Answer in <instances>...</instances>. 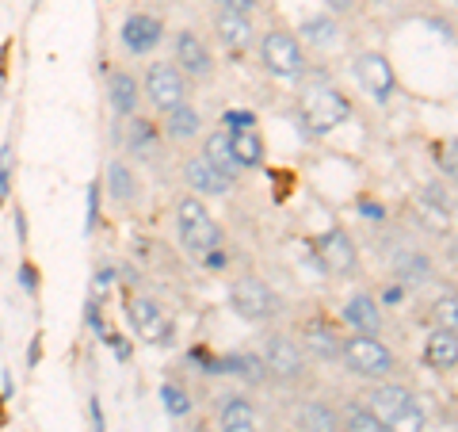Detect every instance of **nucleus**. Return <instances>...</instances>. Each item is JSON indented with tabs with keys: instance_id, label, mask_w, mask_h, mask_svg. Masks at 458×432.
I'll return each instance as SVG.
<instances>
[{
	"instance_id": "0eeeda50",
	"label": "nucleus",
	"mask_w": 458,
	"mask_h": 432,
	"mask_svg": "<svg viewBox=\"0 0 458 432\" xmlns=\"http://www.w3.org/2000/svg\"><path fill=\"white\" fill-rule=\"evenodd\" d=\"M131 322H134L141 341H149V344H168L172 341V325H168L165 310L157 307L153 298H134L131 302Z\"/></svg>"
},
{
	"instance_id": "e433bc0d",
	"label": "nucleus",
	"mask_w": 458,
	"mask_h": 432,
	"mask_svg": "<svg viewBox=\"0 0 458 432\" xmlns=\"http://www.w3.org/2000/svg\"><path fill=\"white\" fill-rule=\"evenodd\" d=\"M363 211H367V219H382V211L375 203H363Z\"/></svg>"
},
{
	"instance_id": "f03ea898",
	"label": "nucleus",
	"mask_w": 458,
	"mask_h": 432,
	"mask_svg": "<svg viewBox=\"0 0 458 432\" xmlns=\"http://www.w3.org/2000/svg\"><path fill=\"white\" fill-rule=\"evenodd\" d=\"M348 99H344L340 92H333V89H313V92H306V99H302V119L310 123V131H333V126H340L344 119H348Z\"/></svg>"
},
{
	"instance_id": "9d476101",
	"label": "nucleus",
	"mask_w": 458,
	"mask_h": 432,
	"mask_svg": "<svg viewBox=\"0 0 458 432\" xmlns=\"http://www.w3.org/2000/svg\"><path fill=\"white\" fill-rule=\"evenodd\" d=\"M264 367H271L279 379H294L302 376V352H298V344L291 337H271L264 352Z\"/></svg>"
},
{
	"instance_id": "9b49d317",
	"label": "nucleus",
	"mask_w": 458,
	"mask_h": 432,
	"mask_svg": "<svg viewBox=\"0 0 458 432\" xmlns=\"http://www.w3.org/2000/svg\"><path fill=\"white\" fill-rule=\"evenodd\" d=\"M183 177H188L191 188H199L203 195H222V192H229V184H233L225 172L214 168L207 157H191V161L183 165Z\"/></svg>"
},
{
	"instance_id": "f3484780",
	"label": "nucleus",
	"mask_w": 458,
	"mask_h": 432,
	"mask_svg": "<svg viewBox=\"0 0 458 432\" xmlns=\"http://www.w3.org/2000/svg\"><path fill=\"white\" fill-rule=\"evenodd\" d=\"M344 318H348L355 329H363V333H378V325H382L375 298H367V295H355L348 307H344Z\"/></svg>"
},
{
	"instance_id": "1a4fd4ad",
	"label": "nucleus",
	"mask_w": 458,
	"mask_h": 432,
	"mask_svg": "<svg viewBox=\"0 0 458 432\" xmlns=\"http://www.w3.org/2000/svg\"><path fill=\"white\" fill-rule=\"evenodd\" d=\"M318 261H321L325 272H333V276H344V272H352V264H355V245L348 241V234L333 229L328 238L318 241Z\"/></svg>"
},
{
	"instance_id": "6ab92c4d",
	"label": "nucleus",
	"mask_w": 458,
	"mask_h": 432,
	"mask_svg": "<svg viewBox=\"0 0 458 432\" xmlns=\"http://www.w3.org/2000/svg\"><path fill=\"white\" fill-rule=\"evenodd\" d=\"M222 432H260V425H256V413L249 402H225L222 410Z\"/></svg>"
},
{
	"instance_id": "a878e982",
	"label": "nucleus",
	"mask_w": 458,
	"mask_h": 432,
	"mask_svg": "<svg viewBox=\"0 0 458 432\" xmlns=\"http://www.w3.org/2000/svg\"><path fill=\"white\" fill-rule=\"evenodd\" d=\"M348 432H386L382 421L370 410H348V421H344Z\"/></svg>"
},
{
	"instance_id": "423d86ee",
	"label": "nucleus",
	"mask_w": 458,
	"mask_h": 432,
	"mask_svg": "<svg viewBox=\"0 0 458 432\" xmlns=\"http://www.w3.org/2000/svg\"><path fill=\"white\" fill-rule=\"evenodd\" d=\"M264 62L271 73H279V77H298L302 73V65H306V57H302V47L291 39V35H283V31H271L264 39Z\"/></svg>"
},
{
	"instance_id": "a211bd4d",
	"label": "nucleus",
	"mask_w": 458,
	"mask_h": 432,
	"mask_svg": "<svg viewBox=\"0 0 458 432\" xmlns=\"http://www.w3.org/2000/svg\"><path fill=\"white\" fill-rule=\"evenodd\" d=\"M207 161L218 168V172H225L229 180H233V172L241 168V161L233 157V146H229V134H210L207 138Z\"/></svg>"
},
{
	"instance_id": "b1692460",
	"label": "nucleus",
	"mask_w": 458,
	"mask_h": 432,
	"mask_svg": "<svg viewBox=\"0 0 458 432\" xmlns=\"http://www.w3.org/2000/svg\"><path fill=\"white\" fill-rule=\"evenodd\" d=\"M302 428L306 432H336V417L328 406H321V402H313V406L302 410Z\"/></svg>"
},
{
	"instance_id": "393cba45",
	"label": "nucleus",
	"mask_w": 458,
	"mask_h": 432,
	"mask_svg": "<svg viewBox=\"0 0 458 432\" xmlns=\"http://www.w3.org/2000/svg\"><path fill=\"white\" fill-rule=\"evenodd\" d=\"M107 180H111V195L123 199V203H131L134 199V180H131V172H126V165H111Z\"/></svg>"
},
{
	"instance_id": "2f4dec72",
	"label": "nucleus",
	"mask_w": 458,
	"mask_h": 432,
	"mask_svg": "<svg viewBox=\"0 0 458 432\" xmlns=\"http://www.w3.org/2000/svg\"><path fill=\"white\" fill-rule=\"evenodd\" d=\"M439 165H443V172H447L451 180H458V146L439 150Z\"/></svg>"
},
{
	"instance_id": "c9c22d12",
	"label": "nucleus",
	"mask_w": 458,
	"mask_h": 432,
	"mask_svg": "<svg viewBox=\"0 0 458 432\" xmlns=\"http://www.w3.org/2000/svg\"><path fill=\"white\" fill-rule=\"evenodd\" d=\"M107 287H111V272H99V276H96V291H107Z\"/></svg>"
},
{
	"instance_id": "cd10ccee",
	"label": "nucleus",
	"mask_w": 458,
	"mask_h": 432,
	"mask_svg": "<svg viewBox=\"0 0 458 432\" xmlns=\"http://www.w3.org/2000/svg\"><path fill=\"white\" fill-rule=\"evenodd\" d=\"M420 428H424L420 410H417V406H409L405 413H397V417H394L390 428H386V432H420Z\"/></svg>"
},
{
	"instance_id": "ddd939ff",
	"label": "nucleus",
	"mask_w": 458,
	"mask_h": 432,
	"mask_svg": "<svg viewBox=\"0 0 458 432\" xmlns=\"http://www.w3.org/2000/svg\"><path fill=\"white\" fill-rule=\"evenodd\" d=\"M123 42L134 54H149L157 42H161V23H157L153 16H131L123 23Z\"/></svg>"
},
{
	"instance_id": "dca6fc26",
	"label": "nucleus",
	"mask_w": 458,
	"mask_h": 432,
	"mask_svg": "<svg viewBox=\"0 0 458 432\" xmlns=\"http://www.w3.org/2000/svg\"><path fill=\"white\" fill-rule=\"evenodd\" d=\"M424 356H428V364L439 367V371H443V367H454V364H458V337L447 333V329H439V333L428 337Z\"/></svg>"
},
{
	"instance_id": "20e7f679",
	"label": "nucleus",
	"mask_w": 458,
	"mask_h": 432,
	"mask_svg": "<svg viewBox=\"0 0 458 432\" xmlns=\"http://www.w3.org/2000/svg\"><path fill=\"white\" fill-rule=\"evenodd\" d=\"M344 359H348L352 371L370 376V379H378V376H386V371H394L390 349H382L375 337H352L348 344H344Z\"/></svg>"
},
{
	"instance_id": "6e6552de",
	"label": "nucleus",
	"mask_w": 458,
	"mask_h": 432,
	"mask_svg": "<svg viewBox=\"0 0 458 432\" xmlns=\"http://www.w3.org/2000/svg\"><path fill=\"white\" fill-rule=\"evenodd\" d=\"M355 77L363 81V89L375 99H386L394 92V69L382 54H363L360 62H355Z\"/></svg>"
},
{
	"instance_id": "2eb2a0df",
	"label": "nucleus",
	"mask_w": 458,
	"mask_h": 432,
	"mask_svg": "<svg viewBox=\"0 0 458 432\" xmlns=\"http://www.w3.org/2000/svg\"><path fill=\"white\" fill-rule=\"evenodd\" d=\"M218 35H222V42L229 50H245L252 42V27H249V20L241 16V12H222L218 16Z\"/></svg>"
},
{
	"instance_id": "c756f323",
	"label": "nucleus",
	"mask_w": 458,
	"mask_h": 432,
	"mask_svg": "<svg viewBox=\"0 0 458 432\" xmlns=\"http://www.w3.org/2000/svg\"><path fill=\"white\" fill-rule=\"evenodd\" d=\"M302 35L310 42H321V47H328V42H333V23H328V20H310L302 27Z\"/></svg>"
},
{
	"instance_id": "f257e3e1",
	"label": "nucleus",
	"mask_w": 458,
	"mask_h": 432,
	"mask_svg": "<svg viewBox=\"0 0 458 432\" xmlns=\"http://www.w3.org/2000/svg\"><path fill=\"white\" fill-rule=\"evenodd\" d=\"M176 222H180V238H183V245H188L191 253H210L214 245L222 241L218 226H214V219L203 211L199 199H183L180 211H176Z\"/></svg>"
},
{
	"instance_id": "f8f14e48",
	"label": "nucleus",
	"mask_w": 458,
	"mask_h": 432,
	"mask_svg": "<svg viewBox=\"0 0 458 432\" xmlns=\"http://www.w3.org/2000/svg\"><path fill=\"white\" fill-rule=\"evenodd\" d=\"M367 398H370V413H375L382 425H390L397 413H405L412 406V398H409L405 386H378V391H370Z\"/></svg>"
},
{
	"instance_id": "4be33fe9",
	"label": "nucleus",
	"mask_w": 458,
	"mask_h": 432,
	"mask_svg": "<svg viewBox=\"0 0 458 432\" xmlns=\"http://www.w3.org/2000/svg\"><path fill=\"white\" fill-rule=\"evenodd\" d=\"M229 146H233V157L241 165H260V138H256L252 131H233V138H229Z\"/></svg>"
},
{
	"instance_id": "473e14b6",
	"label": "nucleus",
	"mask_w": 458,
	"mask_h": 432,
	"mask_svg": "<svg viewBox=\"0 0 458 432\" xmlns=\"http://www.w3.org/2000/svg\"><path fill=\"white\" fill-rule=\"evenodd\" d=\"M241 367H233V371H241L245 379H264V367H260V359H252V356H245V359H237Z\"/></svg>"
},
{
	"instance_id": "f704fd0d",
	"label": "nucleus",
	"mask_w": 458,
	"mask_h": 432,
	"mask_svg": "<svg viewBox=\"0 0 458 432\" xmlns=\"http://www.w3.org/2000/svg\"><path fill=\"white\" fill-rule=\"evenodd\" d=\"M218 4H222L225 12H241V16H245V12L256 4V0H218Z\"/></svg>"
},
{
	"instance_id": "4468645a",
	"label": "nucleus",
	"mask_w": 458,
	"mask_h": 432,
	"mask_svg": "<svg viewBox=\"0 0 458 432\" xmlns=\"http://www.w3.org/2000/svg\"><path fill=\"white\" fill-rule=\"evenodd\" d=\"M176 62H180V69H188L191 77H207L210 73V54L191 31H183L176 39Z\"/></svg>"
},
{
	"instance_id": "c85d7f7f",
	"label": "nucleus",
	"mask_w": 458,
	"mask_h": 432,
	"mask_svg": "<svg viewBox=\"0 0 458 432\" xmlns=\"http://www.w3.org/2000/svg\"><path fill=\"white\" fill-rule=\"evenodd\" d=\"M310 349L318 352V356H336L340 344L333 341V333H328V329H310Z\"/></svg>"
},
{
	"instance_id": "39448f33",
	"label": "nucleus",
	"mask_w": 458,
	"mask_h": 432,
	"mask_svg": "<svg viewBox=\"0 0 458 432\" xmlns=\"http://www.w3.org/2000/svg\"><path fill=\"white\" fill-rule=\"evenodd\" d=\"M146 92H149V99L161 111H172V108L183 104V96H188V84H183V73H180L176 65L157 62L149 69V77H146Z\"/></svg>"
},
{
	"instance_id": "72a5a7b5",
	"label": "nucleus",
	"mask_w": 458,
	"mask_h": 432,
	"mask_svg": "<svg viewBox=\"0 0 458 432\" xmlns=\"http://www.w3.org/2000/svg\"><path fill=\"white\" fill-rule=\"evenodd\" d=\"M225 123H233V131H249L252 115H245V111H229V115H225Z\"/></svg>"
},
{
	"instance_id": "412c9836",
	"label": "nucleus",
	"mask_w": 458,
	"mask_h": 432,
	"mask_svg": "<svg viewBox=\"0 0 458 432\" xmlns=\"http://www.w3.org/2000/svg\"><path fill=\"white\" fill-rule=\"evenodd\" d=\"M111 104L119 115H131L138 108V84L134 77H126V73H114L111 77Z\"/></svg>"
},
{
	"instance_id": "bb28decb",
	"label": "nucleus",
	"mask_w": 458,
	"mask_h": 432,
	"mask_svg": "<svg viewBox=\"0 0 458 432\" xmlns=\"http://www.w3.org/2000/svg\"><path fill=\"white\" fill-rule=\"evenodd\" d=\"M436 322L447 329V333L458 337V298H454V295H447V298L436 302Z\"/></svg>"
},
{
	"instance_id": "7ed1b4c3",
	"label": "nucleus",
	"mask_w": 458,
	"mask_h": 432,
	"mask_svg": "<svg viewBox=\"0 0 458 432\" xmlns=\"http://www.w3.org/2000/svg\"><path fill=\"white\" fill-rule=\"evenodd\" d=\"M229 298H233L237 314H245V318H252V322H267V318L279 314L276 291L260 280H237L233 287H229Z\"/></svg>"
},
{
	"instance_id": "7c9ffc66",
	"label": "nucleus",
	"mask_w": 458,
	"mask_h": 432,
	"mask_svg": "<svg viewBox=\"0 0 458 432\" xmlns=\"http://www.w3.org/2000/svg\"><path fill=\"white\" fill-rule=\"evenodd\" d=\"M161 398H165V410H168V413H176V417L191 410L188 394H183V391H176V386H165V391H161Z\"/></svg>"
},
{
	"instance_id": "aec40b11",
	"label": "nucleus",
	"mask_w": 458,
	"mask_h": 432,
	"mask_svg": "<svg viewBox=\"0 0 458 432\" xmlns=\"http://www.w3.org/2000/svg\"><path fill=\"white\" fill-rule=\"evenodd\" d=\"M417 214H420V222L428 226V229H447L451 226V211H447V203L443 199H436L432 192H424L420 199H417Z\"/></svg>"
},
{
	"instance_id": "5701e85b",
	"label": "nucleus",
	"mask_w": 458,
	"mask_h": 432,
	"mask_svg": "<svg viewBox=\"0 0 458 432\" xmlns=\"http://www.w3.org/2000/svg\"><path fill=\"white\" fill-rule=\"evenodd\" d=\"M199 131V111L195 108H172L168 111V134L172 138H191Z\"/></svg>"
}]
</instances>
